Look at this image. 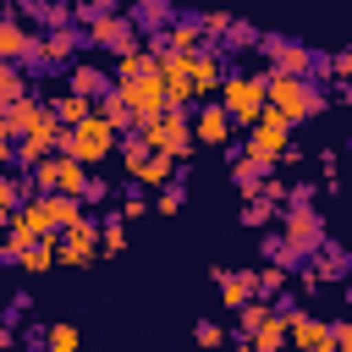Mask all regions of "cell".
<instances>
[{
    "label": "cell",
    "mask_w": 352,
    "mask_h": 352,
    "mask_svg": "<svg viewBox=\"0 0 352 352\" xmlns=\"http://www.w3.org/2000/svg\"><path fill=\"white\" fill-rule=\"evenodd\" d=\"M38 341H44V352H82V330H77L72 319H60V324H50V330H44Z\"/></svg>",
    "instance_id": "26"
},
{
    "label": "cell",
    "mask_w": 352,
    "mask_h": 352,
    "mask_svg": "<svg viewBox=\"0 0 352 352\" xmlns=\"http://www.w3.org/2000/svg\"><path fill=\"white\" fill-rule=\"evenodd\" d=\"M55 138H60V121H55V116H50V104H44V116L33 121V132H22V138H16L11 160H16L22 170H33L38 160H50V154H55Z\"/></svg>",
    "instance_id": "10"
},
{
    "label": "cell",
    "mask_w": 352,
    "mask_h": 352,
    "mask_svg": "<svg viewBox=\"0 0 352 352\" xmlns=\"http://www.w3.org/2000/svg\"><path fill=\"white\" fill-rule=\"evenodd\" d=\"M275 220H280V231H286V242H280V248H286L292 258H302V253H314V248L324 242V220H319V209H314L308 198L286 204Z\"/></svg>",
    "instance_id": "5"
},
{
    "label": "cell",
    "mask_w": 352,
    "mask_h": 352,
    "mask_svg": "<svg viewBox=\"0 0 352 352\" xmlns=\"http://www.w3.org/2000/svg\"><path fill=\"white\" fill-rule=\"evenodd\" d=\"M22 94H28V82H22V72H16V66H6V60H0V110H6V104H11V99H22Z\"/></svg>",
    "instance_id": "34"
},
{
    "label": "cell",
    "mask_w": 352,
    "mask_h": 352,
    "mask_svg": "<svg viewBox=\"0 0 352 352\" xmlns=\"http://www.w3.org/2000/svg\"><path fill=\"white\" fill-rule=\"evenodd\" d=\"M55 148H60L66 160H77V165H99L104 154H116V132H110L99 116H88V121H77V126H60Z\"/></svg>",
    "instance_id": "3"
},
{
    "label": "cell",
    "mask_w": 352,
    "mask_h": 352,
    "mask_svg": "<svg viewBox=\"0 0 352 352\" xmlns=\"http://www.w3.org/2000/svg\"><path fill=\"white\" fill-rule=\"evenodd\" d=\"M192 77H198V99H209V94H220V82H226V72H220V55H209V50H198V55H192Z\"/></svg>",
    "instance_id": "20"
},
{
    "label": "cell",
    "mask_w": 352,
    "mask_h": 352,
    "mask_svg": "<svg viewBox=\"0 0 352 352\" xmlns=\"http://www.w3.org/2000/svg\"><path fill=\"white\" fill-rule=\"evenodd\" d=\"M280 292H286V264L253 270V297H280Z\"/></svg>",
    "instance_id": "29"
},
{
    "label": "cell",
    "mask_w": 352,
    "mask_h": 352,
    "mask_svg": "<svg viewBox=\"0 0 352 352\" xmlns=\"http://www.w3.org/2000/svg\"><path fill=\"white\" fill-rule=\"evenodd\" d=\"M275 214H280V209H275V204H264V198H248V209H242V220H248V226H270Z\"/></svg>",
    "instance_id": "35"
},
{
    "label": "cell",
    "mask_w": 352,
    "mask_h": 352,
    "mask_svg": "<svg viewBox=\"0 0 352 352\" xmlns=\"http://www.w3.org/2000/svg\"><path fill=\"white\" fill-rule=\"evenodd\" d=\"M28 55H33V33H28L22 22H6V16H0V60L16 66V60H28Z\"/></svg>",
    "instance_id": "19"
},
{
    "label": "cell",
    "mask_w": 352,
    "mask_h": 352,
    "mask_svg": "<svg viewBox=\"0 0 352 352\" xmlns=\"http://www.w3.org/2000/svg\"><path fill=\"white\" fill-rule=\"evenodd\" d=\"M138 16H143V22H165V0H143Z\"/></svg>",
    "instance_id": "42"
},
{
    "label": "cell",
    "mask_w": 352,
    "mask_h": 352,
    "mask_svg": "<svg viewBox=\"0 0 352 352\" xmlns=\"http://www.w3.org/2000/svg\"><path fill=\"white\" fill-rule=\"evenodd\" d=\"M77 44H82V33L55 28L50 38H33V55H28V60H38V66H60V60H72V55H77Z\"/></svg>",
    "instance_id": "13"
},
{
    "label": "cell",
    "mask_w": 352,
    "mask_h": 352,
    "mask_svg": "<svg viewBox=\"0 0 352 352\" xmlns=\"http://www.w3.org/2000/svg\"><path fill=\"white\" fill-rule=\"evenodd\" d=\"M264 176H270V170H264V165H253V160H236V165H231V182H236V187H242L248 198H258Z\"/></svg>",
    "instance_id": "30"
},
{
    "label": "cell",
    "mask_w": 352,
    "mask_h": 352,
    "mask_svg": "<svg viewBox=\"0 0 352 352\" xmlns=\"http://www.w3.org/2000/svg\"><path fill=\"white\" fill-rule=\"evenodd\" d=\"M110 11H121V0H82V6H77L82 22H88V16H110Z\"/></svg>",
    "instance_id": "39"
},
{
    "label": "cell",
    "mask_w": 352,
    "mask_h": 352,
    "mask_svg": "<svg viewBox=\"0 0 352 352\" xmlns=\"http://www.w3.org/2000/svg\"><path fill=\"white\" fill-rule=\"evenodd\" d=\"M66 94H82V99H99V94H110V77H104L99 66H72V77H66Z\"/></svg>",
    "instance_id": "21"
},
{
    "label": "cell",
    "mask_w": 352,
    "mask_h": 352,
    "mask_svg": "<svg viewBox=\"0 0 352 352\" xmlns=\"http://www.w3.org/2000/svg\"><path fill=\"white\" fill-rule=\"evenodd\" d=\"M182 204H187V192H182V187H160V198H154V209H160V214H176Z\"/></svg>",
    "instance_id": "37"
},
{
    "label": "cell",
    "mask_w": 352,
    "mask_h": 352,
    "mask_svg": "<svg viewBox=\"0 0 352 352\" xmlns=\"http://www.w3.org/2000/svg\"><path fill=\"white\" fill-rule=\"evenodd\" d=\"M258 50L270 55V72L275 77H308L319 66V55L308 44H292V38H258Z\"/></svg>",
    "instance_id": "11"
},
{
    "label": "cell",
    "mask_w": 352,
    "mask_h": 352,
    "mask_svg": "<svg viewBox=\"0 0 352 352\" xmlns=\"http://www.w3.org/2000/svg\"><path fill=\"white\" fill-rule=\"evenodd\" d=\"M82 44H99V50H110V55H132V44H138V22L121 16V11H110V16H88Z\"/></svg>",
    "instance_id": "8"
},
{
    "label": "cell",
    "mask_w": 352,
    "mask_h": 352,
    "mask_svg": "<svg viewBox=\"0 0 352 352\" xmlns=\"http://www.w3.org/2000/svg\"><path fill=\"white\" fill-rule=\"evenodd\" d=\"M44 116V104L33 99V94H22V99H11L6 110H0V138L11 143V138H22V132H33V121Z\"/></svg>",
    "instance_id": "14"
},
{
    "label": "cell",
    "mask_w": 352,
    "mask_h": 352,
    "mask_svg": "<svg viewBox=\"0 0 352 352\" xmlns=\"http://www.w3.org/2000/svg\"><path fill=\"white\" fill-rule=\"evenodd\" d=\"M28 11H50V6H60V0H22Z\"/></svg>",
    "instance_id": "43"
},
{
    "label": "cell",
    "mask_w": 352,
    "mask_h": 352,
    "mask_svg": "<svg viewBox=\"0 0 352 352\" xmlns=\"http://www.w3.org/2000/svg\"><path fill=\"white\" fill-rule=\"evenodd\" d=\"M226 352H253V346H248V341H236V346H226Z\"/></svg>",
    "instance_id": "46"
},
{
    "label": "cell",
    "mask_w": 352,
    "mask_h": 352,
    "mask_svg": "<svg viewBox=\"0 0 352 352\" xmlns=\"http://www.w3.org/2000/svg\"><path fill=\"white\" fill-rule=\"evenodd\" d=\"M11 6H22V0H11Z\"/></svg>",
    "instance_id": "48"
},
{
    "label": "cell",
    "mask_w": 352,
    "mask_h": 352,
    "mask_svg": "<svg viewBox=\"0 0 352 352\" xmlns=\"http://www.w3.org/2000/svg\"><path fill=\"white\" fill-rule=\"evenodd\" d=\"M264 314H270V308H264V302H242V308H236V330H242V336H248V330H253V324H258V319H264Z\"/></svg>",
    "instance_id": "38"
},
{
    "label": "cell",
    "mask_w": 352,
    "mask_h": 352,
    "mask_svg": "<svg viewBox=\"0 0 352 352\" xmlns=\"http://www.w3.org/2000/svg\"><path fill=\"white\" fill-rule=\"evenodd\" d=\"M187 126H192V143H209V148H220V143L231 138V116H226L220 104H204Z\"/></svg>",
    "instance_id": "15"
},
{
    "label": "cell",
    "mask_w": 352,
    "mask_h": 352,
    "mask_svg": "<svg viewBox=\"0 0 352 352\" xmlns=\"http://www.w3.org/2000/svg\"><path fill=\"white\" fill-rule=\"evenodd\" d=\"M324 72H330V77H336V82H341V77H346V72H352V55H346V50H336V55H330V60H324Z\"/></svg>",
    "instance_id": "40"
},
{
    "label": "cell",
    "mask_w": 352,
    "mask_h": 352,
    "mask_svg": "<svg viewBox=\"0 0 352 352\" xmlns=\"http://www.w3.org/2000/svg\"><path fill=\"white\" fill-rule=\"evenodd\" d=\"M55 258L60 264H77V270H88L94 258H99V220H72L66 231H60V242H55Z\"/></svg>",
    "instance_id": "9"
},
{
    "label": "cell",
    "mask_w": 352,
    "mask_h": 352,
    "mask_svg": "<svg viewBox=\"0 0 352 352\" xmlns=\"http://www.w3.org/2000/svg\"><path fill=\"white\" fill-rule=\"evenodd\" d=\"M28 198H38L33 176H0V209H22Z\"/></svg>",
    "instance_id": "28"
},
{
    "label": "cell",
    "mask_w": 352,
    "mask_h": 352,
    "mask_svg": "<svg viewBox=\"0 0 352 352\" xmlns=\"http://www.w3.org/2000/svg\"><path fill=\"white\" fill-rule=\"evenodd\" d=\"M264 110H275L286 126H297V121L319 116V110H324V99L314 94V82H308V77H275V72H264Z\"/></svg>",
    "instance_id": "1"
},
{
    "label": "cell",
    "mask_w": 352,
    "mask_h": 352,
    "mask_svg": "<svg viewBox=\"0 0 352 352\" xmlns=\"http://www.w3.org/2000/svg\"><path fill=\"white\" fill-rule=\"evenodd\" d=\"M286 352H330V319L292 308L286 314Z\"/></svg>",
    "instance_id": "12"
},
{
    "label": "cell",
    "mask_w": 352,
    "mask_h": 352,
    "mask_svg": "<svg viewBox=\"0 0 352 352\" xmlns=\"http://www.w3.org/2000/svg\"><path fill=\"white\" fill-rule=\"evenodd\" d=\"M226 38H231L236 50H258V38H264V33H258V28H248V22H231V33H226Z\"/></svg>",
    "instance_id": "36"
},
{
    "label": "cell",
    "mask_w": 352,
    "mask_h": 352,
    "mask_svg": "<svg viewBox=\"0 0 352 352\" xmlns=\"http://www.w3.org/2000/svg\"><path fill=\"white\" fill-rule=\"evenodd\" d=\"M28 176H33V192H38V198L55 192V198H77V204H82L88 165H77V160H66V154H50V160H38Z\"/></svg>",
    "instance_id": "4"
},
{
    "label": "cell",
    "mask_w": 352,
    "mask_h": 352,
    "mask_svg": "<svg viewBox=\"0 0 352 352\" xmlns=\"http://www.w3.org/2000/svg\"><path fill=\"white\" fill-rule=\"evenodd\" d=\"M314 253H319V270H314L319 280H336V275L346 270V253H341V248H330V242H319Z\"/></svg>",
    "instance_id": "32"
},
{
    "label": "cell",
    "mask_w": 352,
    "mask_h": 352,
    "mask_svg": "<svg viewBox=\"0 0 352 352\" xmlns=\"http://www.w3.org/2000/svg\"><path fill=\"white\" fill-rule=\"evenodd\" d=\"M192 22H198V33H204V44H209V38L220 44V38L231 33V16H226V11H204V16H192Z\"/></svg>",
    "instance_id": "33"
},
{
    "label": "cell",
    "mask_w": 352,
    "mask_h": 352,
    "mask_svg": "<svg viewBox=\"0 0 352 352\" xmlns=\"http://www.w3.org/2000/svg\"><path fill=\"white\" fill-rule=\"evenodd\" d=\"M0 352H6V346H0Z\"/></svg>",
    "instance_id": "49"
},
{
    "label": "cell",
    "mask_w": 352,
    "mask_h": 352,
    "mask_svg": "<svg viewBox=\"0 0 352 352\" xmlns=\"http://www.w3.org/2000/svg\"><path fill=\"white\" fill-rule=\"evenodd\" d=\"M148 154H170V160H187L198 143H192V126H187V116L182 110H165V116H154V121H143L138 132H132Z\"/></svg>",
    "instance_id": "2"
},
{
    "label": "cell",
    "mask_w": 352,
    "mask_h": 352,
    "mask_svg": "<svg viewBox=\"0 0 352 352\" xmlns=\"http://www.w3.org/2000/svg\"><path fill=\"white\" fill-rule=\"evenodd\" d=\"M286 148H292V126L275 116V110H264L258 121H253V132H248V154L242 160H253V165H275V160H286Z\"/></svg>",
    "instance_id": "7"
},
{
    "label": "cell",
    "mask_w": 352,
    "mask_h": 352,
    "mask_svg": "<svg viewBox=\"0 0 352 352\" xmlns=\"http://www.w3.org/2000/svg\"><path fill=\"white\" fill-rule=\"evenodd\" d=\"M192 341H198V352H226V346H231V336H226L220 319H198V324H192Z\"/></svg>",
    "instance_id": "27"
},
{
    "label": "cell",
    "mask_w": 352,
    "mask_h": 352,
    "mask_svg": "<svg viewBox=\"0 0 352 352\" xmlns=\"http://www.w3.org/2000/svg\"><path fill=\"white\" fill-rule=\"evenodd\" d=\"M0 270H6V258H0Z\"/></svg>",
    "instance_id": "47"
},
{
    "label": "cell",
    "mask_w": 352,
    "mask_h": 352,
    "mask_svg": "<svg viewBox=\"0 0 352 352\" xmlns=\"http://www.w3.org/2000/svg\"><path fill=\"white\" fill-rule=\"evenodd\" d=\"M11 258H16V264H22L28 275H44V270L55 264V236H38V242H28V248H16Z\"/></svg>",
    "instance_id": "23"
},
{
    "label": "cell",
    "mask_w": 352,
    "mask_h": 352,
    "mask_svg": "<svg viewBox=\"0 0 352 352\" xmlns=\"http://www.w3.org/2000/svg\"><path fill=\"white\" fill-rule=\"evenodd\" d=\"M242 341H248L253 352H286V319L270 308V314H264V319H258V324H253Z\"/></svg>",
    "instance_id": "17"
},
{
    "label": "cell",
    "mask_w": 352,
    "mask_h": 352,
    "mask_svg": "<svg viewBox=\"0 0 352 352\" xmlns=\"http://www.w3.org/2000/svg\"><path fill=\"white\" fill-rule=\"evenodd\" d=\"M170 170H176L170 154H143V165L132 170V182H143V187H170Z\"/></svg>",
    "instance_id": "24"
},
{
    "label": "cell",
    "mask_w": 352,
    "mask_h": 352,
    "mask_svg": "<svg viewBox=\"0 0 352 352\" xmlns=\"http://www.w3.org/2000/svg\"><path fill=\"white\" fill-rule=\"evenodd\" d=\"M220 110L231 116V126L242 121V126H253L258 116H264V77H226L220 82Z\"/></svg>",
    "instance_id": "6"
},
{
    "label": "cell",
    "mask_w": 352,
    "mask_h": 352,
    "mask_svg": "<svg viewBox=\"0 0 352 352\" xmlns=\"http://www.w3.org/2000/svg\"><path fill=\"white\" fill-rule=\"evenodd\" d=\"M6 160H11V143H6V138H0V165H6Z\"/></svg>",
    "instance_id": "45"
},
{
    "label": "cell",
    "mask_w": 352,
    "mask_h": 352,
    "mask_svg": "<svg viewBox=\"0 0 352 352\" xmlns=\"http://www.w3.org/2000/svg\"><path fill=\"white\" fill-rule=\"evenodd\" d=\"M38 214H44V231L60 236L72 220H82V204H77V198H55V192H44V198H38Z\"/></svg>",
    "instance_id": "16"
},
{
    "label": "cell",
    "mask_w": 352,
    "mask_h": 352,
    "mask_svg": "<svg viewBox=\"0 0 352 352\" xmlns=\"http://www.w3.org/2000/svg\"><path fill=\"white\" fill-rule=\"evenodd\" d=\"M94 116H99L116 138H121V132H132V110H126V99H121L116 88H110V94H99V110H94Z\"/></svg>",
    "instance_id": "22"
},
{
    "label": "cell",
    "mask_w": 352,
    "mask_h": 352,
    "mask_svg": "<svg viewBox=\"0 0 352 352\" xmlns=\"http://www.w3.org/2000/svg\"><path fill=\"white\" fill-rule=\"evenodd\" d=\"M50 116H55L60 126H77V121H88V116H94V99H82V94H60V99L50 104Z\"/></svg>",
    "instance_id": "25"
},
{
    "label": "cell",
    "mask_w": 352,
    "mask_h": 352,
    "mask_svg": "<svg viewBox=\"0 0 352 352\" xmlns=\"http://www.w3.org/2000/svg\"><path fill=\"white\" fill-rule=\"evenodd\" d=\"M0 346H11V330H6V319H0Z\"/></svg>",
    "instance_id": "44"
},
{
    "label": "cell",
    "mask_w": 352,
    "mask_h": 352,
    "mask_svg": "<svg viewBox=\"0 0 352 352\" xmlns=\"http://www.w3.org/2000/svg\"><path fill=\"white\" fill-rule=\"evenodd\" d=\"M138 214H148V204H143L138 192H126V204H121V220H138Z\"/></svg>",
    "instance_id": "41"
},
{
    "label": "cell",
    "mask_w": 352,
    "mask_h": 352,
    "mask_svg": "<svg viewBox=\"0 0 352 352\" xmlns=\"http://www.w3.org/2000/svg\"><path fill=\"white\" fill-rule=\"evenodd\" d=\"M126 248V220L121 214H104L99 220V253H121Z\"/></svg>",
    "instance_id": "31"
},
{
    "label": "cell",
    "mask_w": 352,
    "mask_h": 352,
    "mask_svg": "<svg viewBox=\"0 0 352 352\" xmlns=\"http://www.w3.org/2000/svg\"><path fill=\"white\" fill-rule=\"evenodd\" d=\"M214 286H220V302L226 308L253 302V270H214Z\"/></svg>",
    "instance_id": "18"
}]
</instances>
